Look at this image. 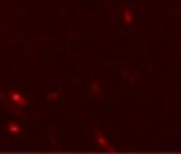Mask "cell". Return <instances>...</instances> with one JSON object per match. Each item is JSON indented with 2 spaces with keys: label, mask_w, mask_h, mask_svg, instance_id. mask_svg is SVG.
I'll return each instance as SVG.
<instances>
[{
  "label": "cell",
  "mask_w": 181,
  "mask_h": 154,
  "mask_svg": "<svg viewBox=\"0 0 181 154\" xmlns=\"http://www.w3.org/2000/svg\"><path fill=\"white\" fill-rule=\"evenodd\" d=\"M96 134L99 135L97 137H96V142H97V144H99L101 147H103V149H111V146H110L109 142L106 141V138L103 137L99 131H96Z\"/></svg>",
  "instance_id": "6da1fadb"
},
{
  "label": "cell",
  "mask_w": 181,
  "mask_h": 154,
  "mask_svg": "<svg viewBox=\"0 0 181 154\" xmlns=\"http://www.w3.org/2000/svg\"><path fill=\"white\" fill-rule=\"evenodd\" d=\"M123 20L126 25H130L131 22H133V13L131 12L130 10L125 9L124 12H123Z\"/></svg>",
  "instance_id": "7a4b0ae2"
}]
</instances>
